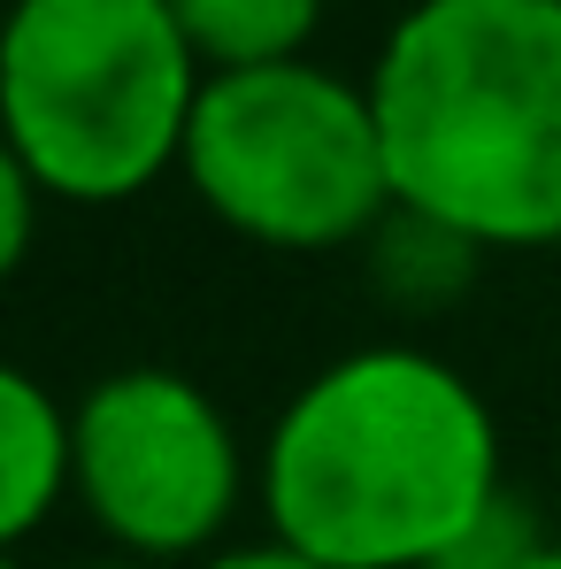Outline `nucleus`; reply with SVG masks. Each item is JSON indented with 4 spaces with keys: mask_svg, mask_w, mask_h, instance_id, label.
Instances as JSON below:
<instances>
[{
    "mask_svg": "<svg viewBox=\"0 0 561 569\" xmlns=\"http://www.w3.org/2000/svg\"><path fill=\"white\" fill-rule=\"evenodd\" d=\"M477 262H484V247H469L462 231H447L431 216H408V208H392L370 231V278L408 308H447L477 278Z\"/></svg>",
    "mask_w": 561,
    "mask_h": 569,
    "instance_id": "6e6552de",
    "label": "nucleus"
},
{
    "mask_svg": "<svg viewBox=\"0 0 561 569\" xmlns=\"http://www.w3.org/2000/svg\"><path fill=\"white\" fill-rule=\"evenodd\" d=\"M200 569H331V562H315V555H300L284 539H254V547H223L216 562H200Z\"/></svg>",
    "mask_w": 561,
    "mask_h": 569,
    "instance_id": "9b49d317",
    "label": "nucleus"
},
{
    "mask_svg": "<svg viewBox=\"0 0 561 569\" xmlns=\"http://www.w3.org/2000/svg\"><path fill=\"white\" fill-rule=\"evenodd\" d=\"M39 178L31 170H16L8 154H0V270H23V254H31V223H39Z\"/></svg>",
    "mask_w": 561,
    "mask_h": 569,
    "instance_id": "9d476101",
    "label": "nucleus"
},
{
    "mask_svg": "<svg viewBox=\"0 0 561 569\" xmlns=\"http://www.w3.org/2000/svg\"><path fill=\"white\" fill-rule=\"evenodd\" d=\"M78 569H154V562H131V555H108V562H78Z\"/></svg>",
    "mask_w": 561,
    "mask_h": 569,
    "instance_id": "ddd939ff",
    "label": "nucleus"
},
{
    "mask_svg": "<svg viewBox=\"0 0 561 569\" xmlns=\"http://www.w3.org/2000/svg\"><path fill=\"white\" fill-rule=\"evenodd\" d=\"M539 547H547L539 516H531L515 492H500V500H492V508H484V516H477V523H469L431 569H515V562H531Z\"/></svg>",
    "mask_w": 561,
    "mask_h": 569,
    "instance_id": "1a4fd4ad",
    "label": "nucleus"
},
{
    "mask_svg": "<svg viewBox=\"0 0 561 569\" xmlns=\"http://www.w3.org/2000/svg\"><path fill=\"white\" fill-rule=\"evenodd\" d=\"M515 569H561V539H547V547H539L531 562H515Z\"/></svg>",
    "mask_w": 561,
    "mask_h": 569,
    "instance_id": "f8f14e48",
    "label": "nucleus"
},
{
    "mask_svg": "<svg viewBox=\"0 0 561 569\" xmlns=\"http://www.w3.org/2000/svg\"><path fill=\"white\" fill-rule=\"evenodd\" d=\"M362 86L392 208L484 254L561 247V0H415Z\"/></svg>",
    "mask_w": 561,
    "mask_h": 569,
    "instance_id": "f03ea898",
    "label": "nucleus"
},
{
    "mask_svg": "<svg viewBox=\"0 0 561 569\" xmlns=\"http://www.w3.org/2000/svg\"><path fill=\"white\" fill-rule=\"evenodd\" d=\"M78 485L70 500L131 562H216L247 500V447L208 385L139 362L108 370L78 400Z\"/></svg>",
    "mask_w": 561,
    "mask_h": 569,
    "instance_id": "39448f33",
    "label": "nucleus"
},
{
    "mask_svg": "<svg viewBox=\"0 0 561 569\" xmlns=\"http://www.w3.org/2000/svg\"><path fill=\"white\" fill-rule=\"evenodd\" d=\"M508 492L492 400L431 347H354L278 408L254 500L331 569H431Z\"/></svg>",
    "mask_w": 561,
    "mask_h": 569,
    "instance_id": "f257e3e1",
    "label": "nucleus"
},
{
    "mask_svg": "<svg viewBox=\"0 0 561 569\" xmlns=\"http://www.w3.org/2000/svg\"><path fill=\"white\" fill-rule=\"evenodd\" d=\"M78 485V416L62 392L31 370H0V539L23 555V539L70 500Z\"/></svg>",
    "mask_w": 561,
    "mask_h": 569,
    "instance_id": "423d86ee",
    "label": "nucleus"
},
{
    "mask_svg": "<svg viewBox=\"0 0 561 569\" xmlns=\"http://www.w3.org/2000/svg\"><path fill=\"white\" fill-rule=\"evenodd\" d=\"M178 170L223 231L278 254L362 247L392 216L370 86L308 54L270 70H216L200 86Z\"/></svg>",
    "mask_w": 561,
    "mask_h": 569,
    "instance_id": "20e7f679",
    "label": "nucleus"
},
{
    "mask_svg": "<svg viewBox=\"0 0 561 569\" xmlns=\"http://www.w3.org/2000/svg\"><path fill=\"white\" fill-rule=\"evenodd\" d=\"M200 54L170 0H16L0 31V154L54 208H116L186 162Z\"/></svg>",
    "mask_w": 561,
    "mask_h": 569,
    "instance_id": "7ed1b4c3",
    "label": "nucleus"
},
{
    "mask_svg": "<svg viewBox=\"0 0 561 569\" xmlns=\"http://www.w3.org/2000/svg\"><path fill=\"white\" fill-rule=\"evenodd\" d=\"M178 31L192 39L200 70H270V62H300L323 0H170Z\"/></svg>",
    "mask_w": 561,
    "mask_h": 569,
    "instance_id": "0eeeda50",
    "label": "nucleus"
}]
</instances>
